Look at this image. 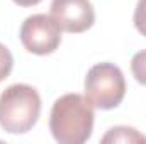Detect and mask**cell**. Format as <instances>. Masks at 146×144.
<instances>
[{
  "label": "cell",
  "instance_id": "cell-1",
  "mask_svg": "<svg viewBox=\"0 0 146 144\" xmlns=\"http://www.w3.org/2000/svg\"><path fill=\"white\" fill-rule=\"evenodd\" d=\"M94 120V107L85 95L66 93L53 104L49 131L60 144H82L90 139Z\"/></svg>",
  "mask_w": 146,
  "mask_h": 144
},
{
  "label": "cell",
  "instance_id": "cell-2",
  "mask_svg": "<svg viewBox=\"0 0 146 144\" xmlns=\"http://www.w3.org/2000/svg\"><path fill=\"white\" fill-rule=\"evenodd\" d=\"M41 97L26 83L7 87L0 95V127L9 134H26L39 120Z\"/></svg>",
  "mask_w": 146,
  "mask_h": 144
},
{
  "label": "cell",
  "instance_id": "cell-3",
  "mask_svg": "<svg viewBox=\"0 0 146 144\" xmlns=\"http://www.w3.org/2000/svg\"><path fill=\"white\" fill-rule=\"evenodd\" d=\"M85 98L94 108L110 110L121 105L126 97V78L119 66L99 63L92 66L83 81Z\"/></svg>",
  "mask_w": 146,
  "mask_h": 144
},
{
  "label": "cell",
  "instance_id": "cell-4",
  "mask_svg": "<svg viewBox=\"0 0 146 144\" xmlns=\"http://www.w3.org/2000/svg\"><path fill=\"white\" fill-rule=\"evenodd\" d=\"M61 27L53 19V15L34 14L29 15L21 26V42L22 46L37 56H46L54 53L61 44Z\"/></svg>",
  "mask_w": 146,
  "mask_h": 144
},
{
  "label": "cell",
  "instance_id": "cell-5",
  "mask_svg": "<svg viewBox=\"0 0 146 144\" xmlns=\"http://www.w3.org/2000/svg\"><path fill=\"white\" fill-rule=\"evenodd\" d=\"M51 15L70 34H80L88 31L95 22V10L90 0H53Z\"/></svg>",
  "mask_w": 146,
  "mask_h": 144
},
{
  "label": "cell",
  "instance_id": "cell-6",
  "mask_svg": "<svg viewBox=\"0 0 146 144\" xmlns=\"http://www.w3.org/2000/svg\"><path fill=\"white\" fill-rule=\"evenodd\" d=\"M102 143L109 144V143H122V144H141L146 143V137L136 131L134 127L129 126H115L110 127L109 131L106 132V136L102 137Z\"/></svg>",
  "mask_w": 146,
  "mask_h": 144
},
{
  "label": "cell",
  "instance_id": "cell-7",
  "mask_svg": "<svg viewBox=\"0 0 146 144\" xmlns=\"http://www.w3.org/2000/svg\"><path fill=\"white\" fill-rule=\"evenodd\" d=\"M131 73L134 80L146 87V49L136 53L131 59Z\"/></svg>",
  "mask_w": 146,
  "mask_h": 144
},
{
  "label": "cell",
  "instance_id": "cell-8",
  "mask_svg": "<svg viewBox=\"0 0 146 144\" xmlns=\"http://www.w3.org/2000/svg\"><path fill=\"white\" fill-rule=\"evenodd\" d=\"M14 68V56L7 46L0 42V81H3Z\"/></svg>",
  "mask_w": 146,
  "mask_h": 144
},
{
  "label": "cell",
  "instance_id": "cell-9",
  "mask_svg": "<svg viewBox=\"0 0 146 144\" xmlns=\"http://www.w3.org/2000/svg\"><path fill=\"white\" fill-rule=\"evenodd\" d=\"M134 27L141 36L146 37V0H138L134 10Z\"/></svg>",
  "mask_w": 146,
  "mask_h": 144
},
{
  "label": "cell",
  "instance_id": "cell-10",
  "mask_svg": "<svg viewBox=\"0 0 146 144\" xmlns=\"http://www.w3.org/2000/svg\"><path fill=\"white\" fill-rule=\"evenodd\" d=\"M17 5H21V7H33V5H37V3H41L42 0H14Z\"/></svg>",
  "mask_w": 146,
  "mask_h": 144
}]
</instances>
